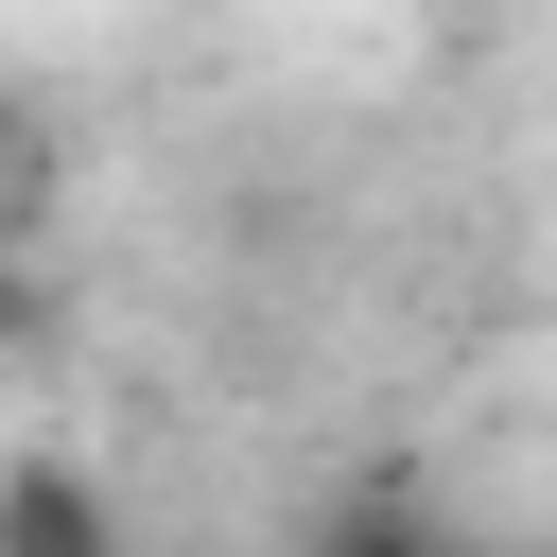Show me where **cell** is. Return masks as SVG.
<instances>
[{
    "mask_svg": "<svg viewBox=\"0 0 557 557\" xmlns=\"http://www.w3.org/2000/svg\"><path fill=\"white\" fill-rule=\"evenodd\" d=\"M0 557H122V505L87 453H0Z\"/></svg>",
    "mask_w": 557,
    "mask_h": 557,
    "instance_id": "cell-1",
    "label": "cell"
},
{
    "mask_svg": "<svg viewBox=\"0 0 557 557\" xmlns=\"http://www.w3.org/2000/svg\"><path fill=\"white\" fill-rule=\"evenodd\" d=\"M313 557H470V522H453L435 487H348V505L313 522Z\"/></svg>",
    "mask_w": 557,
    "mask_h": 557,
    "instance_id": "cell-2",
    "label": "cell"
},
{
    "mask_svg": "<svg viewBox=\"0 0 557 557\" xmlns=\"http://www.w3.org/2000/svg\"><path fill=\"white\" fill-rule=\"evenodd\" d=\"M0 174H17V122H0Z\"/></svg>",
    "mask_w": 557,
    "mask_h": 557,
    "instance_id": "cell-3",
    "label": "cell"
}]
</instances>
